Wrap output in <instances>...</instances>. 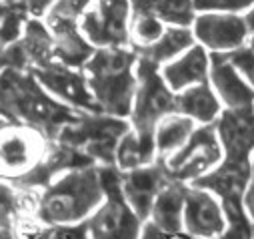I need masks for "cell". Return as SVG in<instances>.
<instances>
[{"instance_id":"8d00e7d4","label":"cell","mask_w":254,"mask_h":239,"mask_svg":"<svg viewBox=\"0 0 254 239\" xmlns=\"http://www.w3.org/2000/svg\"><path fill=\"white\" fill-rule=\"evenodd\" d=\"M0 239H18V237H16V233L10 231V229H0Z\"/></svg>"},{"instance_id":"7a4b0ae2","label":"cell","mask_w":254,"mask_h":239,"mask_svg":"<svg viewBox=\"0 0 254 239\" xmlns=\"http://www.w3.org/2000/svg\"><path fill=\"white\" fill-rule=\"evenodd\" d=\"M102 199L98 165L72 169L36 193L32 217L40 225H78L94 213Z\"/></svg>"},{"instance_id":"9a60e30c","label":"cell","mask_w":254,"mask_h":239,"mask_svg":"<svg viewBox=\"0 0 254 239\" xmlns=\"http://www.w3.org/2000/svg\"><path fill=\"white\" fill-rule=\"evenodd\" d=\"M194 40L214 52H232L244 46L248 28L244 18L236 14H200L194 18Z\"/></svg>"},{"instance_id":"4316f807","label":"cell","mask_w":254,"mask_h":239,"mask_svg":"<svg viewBox=\"0 0 254 239\" xmlns=\"http://www.w3.org/2000/svg\"><path fill=\"white\" fill-rule=\"evenodd\" d=\"M26 20H28V16L20 8L0 0V46L4 48L8 44L16 42L24 30Z\"/></svg>"},{"instance_id":"836d02e7","label":"cell","mask_w":254,"mask_h":239,"mask_svg":"<svg viewBox=\"0 0 254 239\" xmlns=\"http://www.w3.org/2000/svg\"><path fill=\"white\" fill-rule=\"evenodd\" d=\"M138 239H194V237H190L188 233L184 231H178V233H164L160 231L156 225H152L150 221H146L142 225V231H140V237Z\"/></svg>"},{"instance_id":"52a82bcc","label":"cell","mask_w":254,"mask_h":239,"mask_svg":"<svg viewBox=\"0 0 254 239\" xmlns=\"http://www.w3.org/2000/svg\"><path fill=\"white\" fill-rule=\"evenodd\" d=\"M220 159H222V147L212 123L194 129L188 141L176 153L160 161L170 181L186 185L210 173L220 163Z\"/></svg>"},{"instance_id":"8992f818","label":"cell","mask_w":254,"mask_h":239,"mask_svg":"<svg viewBox=\"0 0 254 239\" xmlns=\"http://www.w3.org/2000/svg\"><path fill=\"white\" fill-rule=\"evenodd\" d=\"M136 91L128 123L138 135H154L156 125L166 115L176 113V95L168 89L160 75V67L138 58L136 69Z\"/></svg>"},{"instance_id":"44dd1931","label":"cell","mask_w":254,"mask_h":239,"mask_svg":"<svg viewBox=\"0 0 254 239\" xmlns=\"http://www.w3.org/2000/svg\"><path fill=\"white\" fill-rule=\"evenodd\" d=\"M184 183L168 181L162 191L156 195L148 221L156 225L164 233H178L182 231V211H184Z\"/></svg>"},{"instance_id":"603a6c76","label":"cell","mask_w":254,"mask_h":239,"mask_svg":"<svg viewBox=\"0 0 254 239\" xmlns=\"http://www.w3.org/2000/svg\"><path fill=\"white\" fill-rule=\"evenodd\" d=\"M130 16L152 14L162 24L188 28L194 22V4L192 0H128Z\"/></svg>"},{"instance_id":"4dcf8cb0","label":"cell","mask_w":254,"mask_h":239,"mask_svg":"<svg viewBox=\"0 0 254 239\" xmlns=\"http://www.w3.org/2000/svg\"><path fill=\"white\" fill-rule=\"evenodd\" d=\"M226 56H228V61L232 63V67L240 75H244L248 79L250 87L254 89V52L250 48L242 46V48H236L232 52H226Z\"/></svg>"},{"instance_id":"83f0119b","label":"cell","mask_w":254,"mask_h":239,"mask_svg":"<svg viewBox=\"0 0 254 239\" xmlns=\"http://www.w3.org/2000/svg\"><path fill=\"white\" fill-rule=\"evenodd\" d=\"M164 32V24L152 14L130 16V46H148Z\"/></svg>"},{"instance_id":"e0dca14e","label":"cell","mask_w":254,"mask_h":239,"mask_svg":"<svg viewBox=\"0 0 254 239\" xmlns=\"http://www.w3.org/2000/svg\"><path fill=\"white\" fill-rule=\"evenodd\" d=\"M44 24L48 26L50 36H52L54 61L64 67L82 71V67L88 63V58L94 54L96 48L82 36L78 22L44 18Z\"/></svg>"},{"instance_id":"ba28073f","label":"cell","mask_w":254,"mask_h":239,"mask_svg":"<svg viewBox=\"0 0 254 239\" xmlns=\"http://www.w3.org/2000/svg\"><path fill=\"white\" fill-rule=\"evenodd\" d=\"M78 28L94 48L130 46V2L96 0V4L82 14Z\"/></svg>"},{"instance_id":"8fae6325","label":"cell","mask_w":254,"mask_h":239,"mask_svg":"<svg viewBox=\"0 0 254 239\" xmlns=\"http://www.w3.org/2000/svg\"><path fill=\"white\" fill-rule=\"evenodd\" d=\"M214 129L224 151V163L230 167H250L254 151V107L226 109L214 121Z\"/></svg>"},{"instance_id":"ab89813d","label":"cell","mask_w":254,"mask_h":239,"mask_svg":"<svg viewBox=\"0 0 254 239\" xmlns=\"http://www.w3.org/2000/svg\"><path fill=\"white\" fill-rule=\"evenodd\" d=\"M250 171L254 173V157H252V163H250Z\"/></svg>"},{"instance_id":"d4e9b609","label":"cell","mask_w":254,"mask_h":239,"mask_svg":"<svg viewBox=\"0 0 254 239\" xmlns=\"http://www.w3.org/2000/svg\"><path fill=\"white\" fill-rule=\"evenodd\" d=\"M194 121L184 115L172 113L166 115L156 125L154 131V143H156V159H166L172 153H176L194 131Z\"/></svg>"},{"instance_id":"cb8c5ba5","label":"cell","mask_w":254,"mask_h":239,"mask_svg":"<svg viewBox=\"0 0 254 239\" xmlns=\"http://www.w3.org/2000/svg\"><path fill=\"white\" fill-rule=\"evenodd\" d=\"M154 161H156L154 135H138L130 127V131L120 139V143L116 147L114 165L118 167V171L126 173V171H132V169L152 165Z\"/></svg>"},{"instance_id":"d590c367","label":"cell","mask_w":254,"mask_h":239,"mask_svg":"<svg viewBox=\"0 0 254 239\" xmlns=\"http://www.w3.org/2000/svg\"><path fill=\"white\" fill-rule=\"evenodd\" d=\"M244 22H246V28H248V30H254V8H252V10L246 14Z\"/></svg>"},{"instance_id":"d6986e66","label":"cell","mask_w":254,"mask_h":239,"mask_svg":"<svg viewBox=\"0 0 254 239\" xmlns=\"http://www.w3.org/2000/svg\"><path fill=\"white\" fill-rule=\"evenodd\" d=\"M14 44L18 48V54L22 58L26 73H32L36 69H42L54 63L52 36H50L48 26L40 18H28L20 38Z\"/></svg>"},{"instance_id":"60d3db41","label":"cell","mask_w":254,"mask_h":239,"mask_svg":"<svg viewBox=\"0 0 254 239\" xmlns=\"http://www.w3.org/2000/svg\"><path fill=\"white\" fill-rule=\"evenodd\" d=\"M0 52H2V46H0Z\"/></svg>"},{"instance_id":"4fadbf2b","label":"cell","mask_w":254,"mask_h":239,"mask_svg":"<svg viewBox=\"0 0 254 239\" xmlns=\"http://www.w3.org/2000/svg\"><path fill=\"white\" fill-rule=\"evenodd\" d=\"M168 181L170 179L166 177V171L160 159H156L152 165L132 169L120 175V187H122L124 199L128 201L130 209L136 213V217L142 223L148 221L152 203Z\"/></svg>"},{"instance_id":"5bb4252c","label":"cell","mask_w":254,"mask_h":239,"mask_svg":"<svg viewBox=\"0 0 254 239\" xmlns=\"http://www.w3.org/2000/svg\"><path fill=\"white\" fill-rule=\"evenodd\" d=\"M90 165H94V163L88 157H84L82 153H78L76 149H70L66 145H60V143L52 141L46 155L40 159V163L10 185L18 187L20 191L36 193V191H42L46 185H50L62 173L72 171V169L90 167Z\"/></svg>"},{"instance_id":"1f68e13d","label":"cell","mask_w":254,"mask_h":239,"mask_svg":"<svg viewBox=\"0 0 254 239\" xmlns=\"http://www.w3.org/2000/svg\"><path fill=\"white\" fill-rule=\"evenodd\" d=\"M252 2L254 0H192L194 10H202V12H210V10L236 12V10L248 8Z\"/></svg>"},{"instance_id":"2e32d148","label":"cell","mask_w":254,"mask_h":239,"mask_svg":"<svg viewBox=\"0 0 254 239\" xmlns=\"http://www.w3.org/2000/svg\"><path fill=\"white\" fill-rule=\"evenodd\" d=\"M210 61V83L226 105V109H250L254 107V89L242 79V75L232 67L226 52H212Z\"/></svg>"},{"instance_id":"6da1fadb","label":"cell","mask_w":254,"mask_h":239,"mask_svg":"<svg viewBox=\"0 0 254 239\" xmlns=\"http://www.w3.org/2000/svg\"><path fill=\"white\" fill-rule=\"evenodd\" d=\"M0 117L54 141L62 127L76 121L78 113L46 93L32 73L4 69L0 71Z\"/></svg>"},{"instance_id":"7402d4cb","label":"cell","mask_w":254,"mask_h":239,"mask_svg":"<svg viewBox=\"0 0 254 239\" xmlns=\"http://www.w3.org/2000/svg\"><path fill=\"white\" fill-rule=\"evenodd\" d=\"M190 46H194L192 30L180 28V26H168V28H164L162 36L156 42H152L148 46H132V48L138 54V58H146V61L160 67V65H168L170 61L178 58Z\"/></svg>"},{"instance_id":"277c9868","label":"cell","mask_w":254,"mask_h":239,"mask_svg":"<svg viewBox=\"0 0 254 239\" xmlns=\"http://www.w3.org/2000/svg\"><path fill=\"white\" fill-rule=\"evenodd\" d=\"M128 131V119L104 113H78L76 121L62 127L54 141L76 149L94 165H114L116 147Z\"/></svg>"},{"instance_id":"30bf717a","label":"cell","mask_w":254,"mask_h":239,"mask_svg":"<svg viewBox=\"0 0 254 239\" xmlns=\"http://www.w3.org/2000/svg\"><path fill=\"white\" fill-rule=\"evenodd\" d=\"M32 75L42 85V89L46 93H50L56 101L70 107L72 111H76V113H100L82 71L64 67V65L54 61L48 67L32 71Z\"/></svg>"},{"instance_id":"5b68a950","label":"cell","mask_w":254,"mask_h":239,"mask_svg":"<svg viewBox=\"0 0 254 239\" xmlns=\"http://www.w3.org/2000/svg\"><path fill=\"white\" fill-rule=\"evenodd\" d=\"M100 183L104 189L102 203L84 221L90 239H138L142 221L130 209L120 187V171L116 165H98Z\"/></svg>"},{"instance_id":"ffe728a7","label":"cell","mask_w":254,"mask_h":239,"mask_svg":"<svg viewBox=\"0 0 254 239\" xmlns=\"http://www.w3.org/2000/svg\"><path fill=\"white\" fill-rule=\"evenodd\" d=\"M176 113L200 125H212L220 111V101L208 83L188 87L176 95Z\"/></svg>"},{"instance_id":"d6a6232c","label":"cell","mask_w":254,"mask_h":239,"mask_svg":"<svg viewBox=\"0 0 254 239\" xmlns=\"http://www.w3.org/2000/svg\"><path fill=\"white\" fill-rule=\"evenodd\" d=\"M4 2L20 8L28 18H40L48 12V8L56 2V0H4Z\"/></svg>"},{"instance_id":"e575fe53","label":"cell","mask_w":254,"mask_h":239,"mask_svg":"<svg viewBox=\"0 0 254 239\" xmlns=\"http://www.w3.org/2000/svg\"><path fill=\"white\" fill-rule=\"evenodd\" d=\"M242 203H244L246 215H248V219H250V225H252V239H254V179H250L248 185H246Z\"/></svg>"},{"instance_id":"ac0fdd59","label":"cell","mask_w":254,"mask_h":239,"mask_svg":"<svg viewBox=\"0 0 254 239\" xmlns=\"http://www.w3.org/2000/svg\"><path fill=\"white\" fill-rule=\"evenodd\" d=\"M208 69H210V61L204 46L194 44L186 52H182L178 58L164 65L160 75L172 93H180L188 87L208 83Z\"/></svg>"},{"instance_id":"484cf974","label":"cell","mask_w":254,"mask_h":239,"mask_svg":"<svg viewBox=\"0 0 254 239\" xmlns=\"http://www.w3.org/2000/svg\"><path fill=\"white\" fill-rule=\"evenodd\" d=\"M34 193L20 191L4 179H0V229H10L16 233V227L24 221V215L34 207Z\"/></svg>"},{"instance_id":"3957f363","label":"cell","mask_w":254,"mask_h":239,"mask_svg":"<svg viewBox=\"0 0 254 239\" xmlns=\"http://www.w3.org/2000/svg\"><path fill=\"white\" fill-rule=\"evenodd\" d=\"M138 54L132 46L126 48H96L82 67L88 89L100 113L128 119L136 91Z\"/></svg>"},{"instance_id":"f35d334b","label":"cell","mask_w":254,"mask_h":239,"mask_svg":"<svg viewBox=\"0 0 254 239\" xmlns=\"http://www.w3.org/2000/svg\"><path fill=\"white\" fill-rule=\"evenodd\" d=\"M250 50L254 52V34H252V38H250Z\"/></svg>"},{"instance_id":"f1b7e54d","label":"cell","mask_w":254,"mask_h":239,"mask_svg":"<svg viewBox=\"0 0 254 239\" xmlns=\"http://www.w3.org/2000/svg\"><path fill=\"white\" fill-rule=\"evenodd\" d=\"M18 239H90L86 223L78 225H40L28 233L16 235Z\"/></svg>"},{"instance_id":"9c48e42d","label":"cell","mask_w":254,"mask_h":239,"mask_svg":"<svg viewBox=\"0 0 254 239\" xmlns=\"http://www.w3.org/2000/svg\"><path fill=\"white\" fill-rule=\"evenodd\" d=\"M50 143L30 127L6 123L0 129V179L14 183L32 171L46 155Z\"/></svg>"},{"instance_id":"7c38bea8","label":"cell","mask_w":254,"mask_h":239,"mask_svg":"<svg viewBox=\"0 0 254 239\" xmlns=\"http://www.w3.org/2000/svg\"><path fill=\"white\" fill-rule=\"evenodd\" d=\"M226 229V219L218 199L198 187L186 185L182 231L194 239H218Z\"/></svg>"},{"instance_id":"74e56055","label":"cell","mask_w":254,"mask_h":239,"mask_svg":"<svg viewBox=\"0 0 254 239\" xmlns=\"http://www.w3.org/2000/svg\"><path fill=\"white\" fill-rule=\"evenodd\" d=\"M6 123H8V121H6V119H4V117H0V129H2V127H4Z\"/></svg>"},{"instance_id":"f546056e","label":"cell","mask_w":254,"mask_h":239,"mask_svg":"<svg viewBox=\"0 0 254 239\" xmlns=\"http://www.w3.org/2000/svg\"><path fill=\"white\" fill-rule=\"evenodd\" d=\"M90 4H92V0H56V2L48 8V12L44 14V18L78 22Z\"/></svg>"}]
</instances>
